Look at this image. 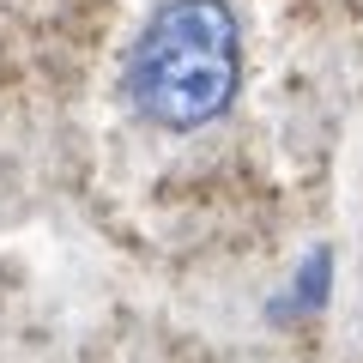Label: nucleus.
I'll list each match as a JSON object with an SVG mask.
<instances>
[{
    "label": "nucleus",
    "mask_w": 363,
    "mask_h": 363,
    "mask_svg": "<svg viewBox=\"0 0 363 363\" xmlns=\"http://www.w3.org/2000/svg\"><path fill=\"white\" fill-rule=\"evenodd\" d=\"M242 25L224 0H164L128 55V97L145 121L194 133L236 104Z\"/></svg>",
    "instance_id": "f257e3e1"
},
{
    "label": "nucleus",
    "mask_w": 363,
    "mask_h": 363,
    "mask_svg": "<svg viewBox=\"0 0 363 363\" xmlns=\"http://www.w3.org/2000/svg\"><path fill=\"white\" fill-rule=\"evenodd\" d=\"M321 297H327V255H309V267L297 272V303H303V309H315Z\"/></svg>",
    "instance_id": "f03ea898"
}]
</instances>
